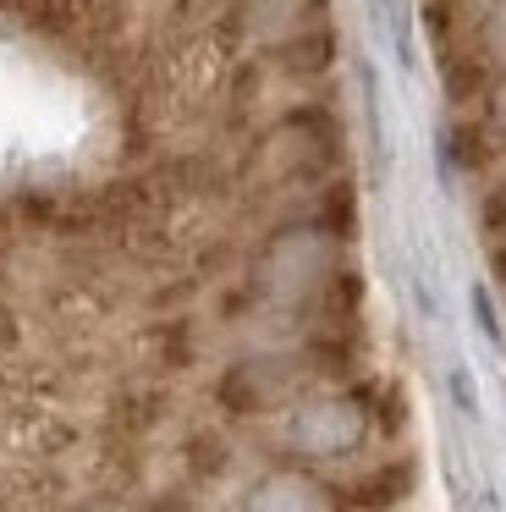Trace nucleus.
<instances>
[{
  "label": "nucleus",
  "mask_w": 506,
  "mask_h": 512,
  "mask_svg": "<svg viewBox=\"0 0 506 512\" xmlns=\"http://www.w3.org/2000/svg\"><path fill=\"white\" fill-rule=\"evenodd\" d=\"M0 292H11V254H0Z\"/></svg>",
  "instance_id": "obj_5"
},
{
  "label": "nucleus",
  "mask_w": 506,
  "mask_h": 512,
  "mask_svg": "<svg viewBox=\"0 0 506 512\" xmlns=\"http://www.w3.org/2000/svg\"><path fill=\"white\" fill-rule=\"evenodd\" d=\"M418 490V457L396 452L336 485V512H396Z\"/></svg>",
  "instance_id": "obj_1"
},
{
  "label": "nucleus",
  "mask_w": 506,
  "mask_h": 512,
  "mask_svg": "<svg viewBox=\"0 0 506 512\" xmlns=\"http://www.w3.org/2000/svg\"><path fill=\"white\" fill-rule=\"evenodd\" d=\"M22 336H28V325H22V309L11 292H0V353H17Z\"/></svg>",
  "instance_id": "obj_3"
},
{
  "label": "nucleus",
  "mask_w": 506,
  "mask_h": 512,
  "mask_svg": "<svg viewBox=\"0 0 506 512\" xmlns=\"http://www.w3.org/2000/svg\"><path fill=\"white\" fill-rule=\"evenodd\" d=\"M176 463H182L187 485L209 490L237 468V441H231L220 424H193V430L182 435V446H176Z\"/></svg>",
  "instance_id": "obj_2"
},
{
  "label": "nucleus",
  "mask_w": 506,
  "mask_h": 512,
  "mask_svg": "<svg viewBox=\"0 0 506 512\" xmlns=\"http://www.w3.org/2000/svg\"><path fill=\"white\" fill-rule=\"evenodd\" d=\"M451 397H457L462 413H473V380H468V369H451Z\"/></svg>",
  "instance_id": "obj_4"
}]
</instances>
